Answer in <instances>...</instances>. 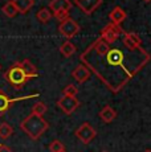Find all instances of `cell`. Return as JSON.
Returning <instances> with one entry per match:
<instances>
[{"instance_id": "cell-1", "label": "cell", "mask_w": 151, "mask_h": 152, "mask_svg": "<svg viewBox=\"0 0 151 152\" xmlns=\"http://www.w3.org/2000/svg\"><path fill=\"white\" fill-rule=\"evenodd\" d=\"M80 58L115 94L149 64L151 57L142 46L138 49L110 48L100 37L81 53Z\"/></svg>"}, {"instance_id": "cell-2", "label": "cell", "mask_w": 151, "mask_h": 152, "mask_svg": "<svg viewBox=\"0 0 151 152\" xmlns=\"http://www.w3.org/2000/svg\"><path fill=\"white\" fill-rule=\"evenodd\" d=\"M20 128L27 134L32 140H37L41 138V135L49 128V123L43 116L29 114L24 121L20 123Z\"/></svg>"}, {"instance_id": "cell-3", "label": "cell", "mask_w": 151, "mask_h": 152, "mask_svg": "<svg viewBox=\"0 0 151 152\" xmlns=\"http://www.w3.org/2000/svg\"><path fill=\"white\" fill-rule=\"evenodd\" d=\"M4 78H5V81L12 87H15V89H21V87L27 83V81L29 80L28 75L24 73V70L17 65V62H15L5 72Z\"/></svg>"}, {"instance_id": "cell-4", "label": "cell", "mask_w": 151, "mask_h": 152, "mask_svg": "<svg viewBox=\"0 0 151 152\" xmlns=\"http://www.w3.org/2000/svg\"><path fill=\"white\" fill-rule=\"evenodd\" d=\"M123 33H125V31L122 29L121 25H115V24H113V23H110V24H107L106 27L102 29V32H101V39L106 44H109V45H113V44H115L118 41L119 36Z\"/></svg>"}, {"instance_id": "cell-5", "label": "cell", "mask_w": 151, "mask_h": 152, "mask_svg": "<svg viewBox=\"0 0 151 152\" xmlns=\"http://www.w3.org/2000/svg\"><path fill=\"white\" fill-rule=\"evenodd\" d=\"M57 106L62 110L64 114L66 115H70L73 114L76 110L80 106V102L76 97H68V95H62L59 101H57Z\"/></svg>"}, {"instance_id": "cell-6", "label": "cell", "mask_w": 151, "mask_h": 152, "mask_svg": "<svg viewBox=\"0 0 151 152\" xmlns=\"http://www.w3.org/2000/svg\"><path fill=\"white\" fill-rule=\"evenodd\" d=\"M59 32L64 37H66V39H72V37H74L76 34L80 32V25H78L72 17H69L65 21L60 23Z\"/></svg>"}, {"instance_id": "cell-7", "label": "cell", "mask_w": 151, "mask_h": 152, "mask_svg": "<svg viewBox=\"0 0 151 152\" xmlns=\"http://www.w3.org/2000/svg\"><path fill=\"white\" fill-rule=\"evenodd\" d=\"M74 134H76V136L84 143V144H89V143L95 138V135H97L95 130L89 123H86V122L81 124L80 127L76 130Z\"/></svg>"}, {"instance_id": "cell-8", "label": "cell", "mask_w": 151, "mask_h": 152, "mask_svg": "<svg viewBox=\"0 0 151 152\" xmlns=\"http://www.w3.org/2000/svg\"><path fill=\"white\" fill-rule=\"evenodd\" d=\"M39 97V94H32V95H27V97H21V98H10L4 91L0 90V116H3L8 110L10 107L12 106L15 102H19V101H24V99H31V98H36Z\"/></svg>"}, {"instance_id": "cell-9", "label": "cell", "mask_w": 151, "mask_h": 152, "mask_svg": "<svg viewBox=\"0 0 151 152\" xmlns=\"http://www.w3.org/2000/svg\"><path fill=\"white\" fill-rule=\"evenodd\" d=\"M74 4L86 15H92L102 4V0H74Z\"/></svg>"}, {"instance_id": "cell-10", "label": "cell", "mask_w": 151, "mask_h": 152, "mask_svg": "<svg viewBox=\"0 0 151 152\" xmlns=\"http://www.w3.org/2000/svg\"><path fill=\"white\" fill-rule=\"evenodd\" d=\"M123 46L127 49H138L142 46V39L134 32H125L122 39Z\"/></svg>"}, {"instance_id": "cell-11", "label": "cell", "mask_w": 151, "mask_h": 152, "mask_svg": "<svg viewBox=\"0 0 151 152\" xmlns=\"http://www.w3.org/2000/svg\"><path fill=\"white\" fill-rule=\"evenodd\" d=\"M92 72L86 68L85 65H78L77 68H74V70L72 72V77L77 81L78 83H84L90 78Z\"/></svg>"}, {"instance_id": "cell-12", "label": "cell", "mask_w": 151, "mask_h": 152, "mask_svg": "<svg viewBox=\"0 0 151 152\" xmlns=\"http://www.w3.org/2000/svg\"><path fill=\"white\" fill-rule=\"evenodd\" d=\"M17 65L20 66L23 70H24V73L28 75V78H36L39 77V72H37L36 66L33 65V64L31 62V60H28V58H25V60H23L21 62H17Z\"/></svg>"}, {"instance_id": "cell-13", "label": "cell", "mask_w": 151, "mask_h": 152, "mask_svg": "<svg viewBox=\"0 0 151 152\" xmlns=\"http://www.w3.org/2000/svg\"><path fill=\"white\" fill-rule=\"evenodd\" d=\"M49 8L52 10L53 13L59 12V11H70L72 3L69 0H51Z\"/></svg>"}, {"instance_id": "cell-14", "label": "cell", "mask_w": 151, "mask_h": 152, "mask_svg": "<svg viewBox=\"0 0 151 152\" xmlns=\"http://www.w3.org/2000/svg\"><path fill=\"white\" fill-rule=\"evenodd\" d=\"M109 17H110V20H111L113 24L121 25L122 23L125 21V19L127 17V15H126V12H125L121 7H115L114 10L109 13Z\"/></svg>"}, {"instance_id": "cell-15", "label": "cell", "mask_w": 151, "mask_h": 152, "mask_svg": "<svg viewBox=\"0 0 151 152\" xmlns=\"http://www.w3.org/2000/svg\"><path fill=\"white\" fill-rule=\"evenodd\" d=\"M100 118L102 119L105 123H111L115 118H117V113L111 106H105L100 113Z\"/></svg>"}, {"instance_id": "cell-16", "label": "cell", "mask_w": 151, "mask_h": 152, "mask_svg": "<svg viewBox=\"0 0 151 152\" xmlns=\"http://www.w3.org/2000/svg\"><path fill=\"white\" fill-rule=\"evenodd\" d=\"M20 13H28L34 5V0H12Z\"/></svg>"}, {"instance_id": "cell-17", "label": "cell", "mask_w": 151, "mask_h": 152, "mask_svg": "<svg viewBox=\"0 0 151 152\" xmlns=\"http://www.w3.org/2000/svg\"><path fill=\"white\" fill-rule=\"evenodd\" d=\"M60 52H61V54H62L64 57L69 58V57H72V56L76 53V46L69 41V40H66V41L60 46Z\"/></svg>"}, {"instance_id": "cell-18", "label": "cell", "mask_w": 151, "mask_h": 152, "mask_svg": "<svg viewBox=\"0 0 151 152\" xmlns=\"http://www.w3.org/2000/svg\"><path fill=\"white\" fill-rule=\"evenodd\" d=\"M3 13H4L7 17H10V19L15 17L16 15L19 13V11H17L16 5L13 4L12 0H10V1H7V3L4 4V7H3Z\"/></svg>"}, {"instance_id": "cell-19", "label": "cell", "mask_w": 151, "mask_h": 152, "mask_svg": "<svg viewBox=\"0 0 151 152\" xmlns=\"http://www.w3.org/2000/svg\"><path fill=\"white\" fill-rule=\"evenodd\" d=\"M13 134V128L11 124H8L7 122H3L0 123V138L1 139H8L11 135Z\"/></svg>"}, {"instance_id": "cell-20", "label": "cell", "mask_w": 151, "mask_h": 152, "mask_svg": "<svg viewBox=\"0 0 151 152\" xmlns=\"http://www.w3.org/2000/svg\"><path fill=\"white\" fill-rule=\"evenodd\" d=\"M36 17H37V20H39L41 24H46V23H49V20L52 19V13H51V11H49L48 8H41V10L37 12Z\"/></svg>"}, {"instance_id": "cell-21", "label": "cell", "mask_w": 151, "mask_h": 152, "mask_svg": "<svg viewBox=\"0 0 151 152\" xmlns=\"http://www.w3.org/2000/svg\"><path fill=\"white\" fill-rule=\"evenodd\" d=\"M46 110H48V107H46L45 103H43V102H37V103H34L33 107H32V114L43 116L46 113Z\"/></svg>"}, {"instance_id": "cell-22", "label": "cell", "mask_w": 151, "mask_h": 152, "mask_svg": "<svg viewBox=\"0 0 151 152\" xmlns=\"http://www.w3.org/2000/svg\"><path fill=\"white\" fill-rule=\"evenodd\" d=\"M77 93H78V89L74 86V85H68V86H65L64 87V90H62V94L64 95H68V97H76L77 95Z\"/></svg>"}, {"instance_id": "cell-23", "label": "cell", "mask_w": 151, "mask_h": 152, "mask_svg": "<svg viewBox=\"0 0 151 152\" xmlns=\"http://www.w3.org/2000/svg\"><path fill=\"white\" fill-rule=\"evenodd\" d=\"M64 150H65V147H64L62 142H60V140H53L49 144V151L51 152H61Z\"/></svg>"}, {"instance_id": "cell-24", "label": "cell", "mask_w": 151, "mask_h": 152, "mask_svg": "<svg viewBox=\"0 0 151 152\" xmlns=\"http://www.w3.org/2000/svg\"><path fill=\"white\" fill-rule=\"evenodd\" d=\"M54 17H56V20L60 23L65 21L66 19H69V11H59V12L54 13Z\"/></svg>"}, {"instance_id": "cell-25", "label": "cell", "mask_w": 151, "mask_h": 152, "mask_svg": "<svg viewBox=\"0 0 151 152\" xmlns=\"http://www.w3.org/2000/svg\"><path fill=\"white\" fill-rule=\"evenodd\" d=\"M0 152H13L11 150L8 145H4V144H0Z\"/></svg>"}, {"instance_id": "cell-26", "label": "cell", "mask_w": 151, "mask_h": 152, "mask_svg": "<svg viewBox=\"0 0 151 152\" xmlns=\"http://www.w3.org/2000/svg\"><path fill=\"white\" fill-rule=\"evenodd\" d=\"M144 152H151V150H146V151H144Z\"/></svg>"}, {"instance_id": "cell-27", "label": "cell", "mask_w": 151, "mask_h": 152, "mask_svg": "<svg viewBox=\"0 0 151 152\" xmlns=\"http://www.w3.org/2000/svg\"><path fill=\"white\" fill-rule=\"evenodd\" d=\"M61 152H66V151H65V150H64V151H61Z\"/></svg>"}, {"instance_id": "cell-28", "label": "cell", "mask_w": 151, "mask_h": 152, "mask_svg": "<svg viewBox=\"0 0 151 152\" xmlns=\"http://www.w3.org/2000/svg\"><path fill=\"white\" fill-rule=\"evenodd\" d=\"M144 1H150V0H144Z\"/></svg>"}, {"instance_id": "cell-29", "label": "cell", "mask_w": 151, "mask_h": 152, "mask_svg": "<svg viewBox=\"0 0 151 152\" xmlns=\"http://www.w3.org/2000/svg\"><path fill=\"white\" fill-rule=\"evenodd\" d=\"M102 152H106V151H102Z\"/></svg>"}, {"instance_id": "cell-30", "label": "cell", "mask_w": 151, "mask_h": 152, "mask_svg": "<svg viewBox=\"0 0 151 152\" xmlns=\"http://www.w3.org/2000/svg\"><path fill=\"white\" fill-rule=\"evenodd\" d=\"M0 69H1V66H0Z\"/></svg>"}]
</instances>
